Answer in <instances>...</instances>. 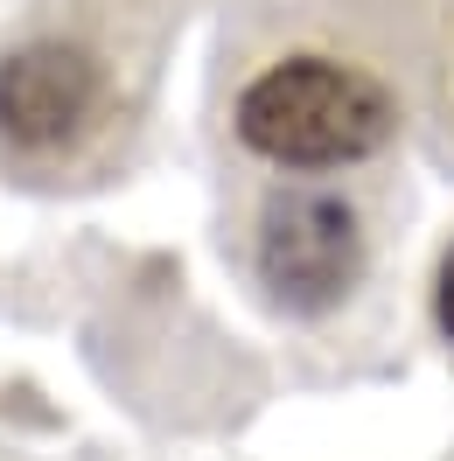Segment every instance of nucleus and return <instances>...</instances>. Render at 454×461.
<instances>
[{
    "instance_id": "obj_1",
    "label": "nucleus",
    "mask_w": 454,
    "mask_h": 461,
    "mask_svg": "<svg viewBox=\"0 0 454 461\" xmlns=\"http://www.w3.org/2000/svg\"><path fill=\"white\" fill-rule=\"evenodd\" d=\"M398 133L392 91L370 70L329 57H294L259 70L238 98V140L280 168H350Z\"/></svg>"
},
{
    "instance_id": "obj_3",
    "label": "nucleus",
    "mask_w": 454,
    "mask_h": 461,
    "mask_svg": "<svg viewBox=\"0 0 454 461\" xmlns=\"http://www.w3.org/2000/svg\"><path fill=\"white\" fill-rule=\"evenodd\" d=\"M105 105V70L70 42H29L0 63V133L14 147H70Z\"/></svg>"
},
{
    "instance_id": "obj_2",
    "label": "nucleus",
    "mask_w": 454,
    "mask_h": 461,
    "mask_svg": "<svg viewBox=\"0 0 454 461\" xmlns=\"http://www.w3.org/2000/svg\"><path fill=\"white\" fill-rule=\"evenodd\" d=\"M364 266V230L357 210L329 189H286L266 203V224H259V280L273 287V301L286 308H329L350 294Z\"/></svg>"
},
{
    "instance_id": "obj_4",
    "label": "nucleus",
    "mask_w": 454,
    "mask_h": 461,
    "mask_svg": "<svg viewBox=\"0 0 454 461\" xmlns=\"http://www.w3.org/2000/svg\"><path fill=\"white\" fill-rule=\"evenodd\" d=\"M440 329L454 336V252H448V266H440Z\"/></svg>"
}]
</instances>
